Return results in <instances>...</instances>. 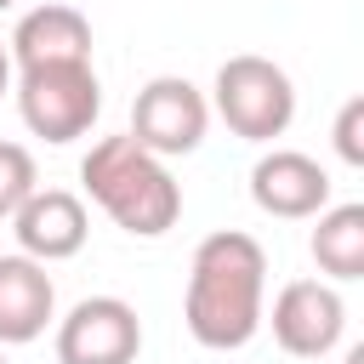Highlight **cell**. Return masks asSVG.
Segmentation results:
<instances>
[{"mask_svg": "<svg viewBox=\"0 0 364 364\" xmlns=\"http://www.w3.org/2000/svg\"><path fill=\"white\" fill-rule=\"evenodd\" d=\"M267 313V250L239 233H205L188 262V290H182V324L199 347L210 353H239Z\"/></svg>", "mask_w": 364, "mask_h": 364, "instance_id": "1", "label": "cell"}, {"mask_svg": "<svg viewBox=\"0 0 364 364\" xmlns=\"http://www.w3.org/2000/svg\"><path fill=\"white\" fill-rule=\"evenodd\" d=\"M80 182H85V199L131 239H159L182 216V188H176L171 165L154 159L148 148H136L125 131L91 142V154L80 159Z\"/></svg>", "mask_w": 364, "mask_h": 364, "instance_id": "2", "label": "cell"}, {"mask_svg": "<svg viewBox=\"0 0 364 364\" xmlns=\"http://www.w3.org/2000/svg\"><path fill=\"white\" fill-rule=\"evenodd\" d=\"M210 108L222 114V125L245 142H273L290 131L296 119V85L290 74L273 63V57H256V51H239L216 68V85H210Z\"/></svg>", "mask_w": 364, "mask_h": 364, "instance_id": "3", "label": "cell"}, {"mask_svg": "<svg viewBox=\"0 0 364 364\" xmlns=\"http://www.w3.org/2000/svg\"><path fill=\"white\" fill-rule=\"evenodd\" d=\"M17 114L34 136L46 142H74L97 125L102 114V80L91 63H46V68H17L11 74Z\"/></svg>", "mask_w": 364, "mask_h": 364, "instance_id": "4", "label": "cell"}, {"mask_svg": "<svg viewBox=\"0 0 364 364\" xmlns=\"http://www.w3.org/2000/svg\"><path fill=\"white\" fill-rule=\"evenodd\" d=\"M210 131V102L193 80L182 74H154L136 102H131V142L148 148L154 159H176V154H193Z\"/></svg>", "mask_w": 364, "mask_h": 364, "instance_id": "5", "label": "cell"}, {"mask_svg": "<svg viewBox=\"0 0 364 364\" xmlns=\"http://www.w3.org/2000/svg\"><path fill=\"white\" fill-rule=\"evenodd\" d=\"M142 318L119 296H85L57 318V364H136Z\"/></svg>", "mask_w": 364, "mask_h": 364, "instance_id": "6", "label": "cell"}, {"mask_svg": "<svg viewBox=\"0 0 364 364\" xmlns=\"http://www.w3.org/2000/svg\"><path fill=\"white\" fill-rule=\"evenodd\" d=\"M262 324H273V341L290 358H324L347 330V301L330 279H290L262 313Z\"/></svg>", "mask_w": 364, "mask_h": 364, "instance_id": "7", "label": "cell"}, {"mask_svg": "<svg viewBox=\"0 0 364 364\" xmlns=\"http://www.w3.org/2000/svg\"><path fill=\"white\" fill-rule=\"evenodd\" d=\"M250 199H256L262 216L307 222V216H318L330 205V171L301 148H267L250 165Z\"/></svg>", "mask_w": 364, "mask_h": 364, "instance_id": "8", "label": "cell"}, {"mask_svg": "<svg viewBox=\"0 0 364 364\" xmlns=\"http://www.w3.org/2000/svg\"><path fill=\"white\" fill-rule=\"evenodd\" d=\"M11 233H17V256L51 267V262H68V256L85 250L91 216H85L80 193H68V188H34L11 210Z\"/></svg>", "mask_w": 364, "mask_h": 364, "instance_id": "9", "label": "cell"}, {"mask_svg": "<svg viewBox=\"0 0 364 364\" xmlns=\"http://www.w3.org/2000/svg\"><path fill=\"white\" fill-rule=\"evenodd\" d=\"M11 68H46V63H91V17L68 0H40L17 17L11 40Z\"/></svg>", "mask_w": 364, "mask_h": 364, "instance_id": "10", "label": "cell"}, {"mask_svg": "<svg viewBox=\"0 0 364 364\" xmlns=\"http://www.w3.org/2000/svg\"><path fill=\"white\" fill-rule=\"evenodd\" d=\"M57 318V284L40 262L28 256H0V347H23L34 336H46V324Z\"/></svg>", "mask_w": 364, "mask_h": 364, "instance_id": "11", "label": "cell"}, {"mask_svg": "<svg viewBox=\"0 0 364 364\" xmlns=\"http://www.w3.org/2000/svg\"><path fill=\"white\" fill-rule=\"evenodd\" d=\"M307 250L324 279H336V284L364 279V205H324Z\"/></svg>", "mask_w": 364, "mask_h": 364, "instance_id": "12", "label": "cell"}, {"mask_svg": "<svg viewBox=\"0 0 364 364\" xmlns=\"http://www.w3.org/2000/svg\"><path fill=\"white\" fill-rule=\"evenodd\" d=\"M40 188V171H34V154L23 142H0V222H11V210Z\"/></svg>", "mask_w": 364, "mask_h": 364, "instance_id": "13", "label": "cell"}, {"mask_svg": "<svg viewBox=\"0 0 364 364\" xmlns=\"http://www.w3.org/2000/svg\"><path fill=\"white\" fill-rule=\"evenodd\" d=\"M336 154L347 165H364V97H347L336 114Z\"/></svg>", "mask_w": 364, "mask_h": 364, "instance_id": "14", "label": "cell"}, {"mask_svg": "<svg viewBox=\"0 0 364 364\" xmlns=\"http://www.w3.org/2000/svg\"><path fill=\"white\" fill-rule=\"evenodd\" d=\"M11 74H17V68H11V51H6V40H0V97L11 91Z\"/></svg>", "mask_w": 364, "mask_h": 364, "instance_id": "15", "label": "cell"}, {"mask_svg": "<svg viewBox=\"0 0 364 364\" xmlns=\"http://www.w3.org/2000/svg\"><path fill=\"white\" fill-rule=\"evenodd\" d=\"M347 364H364V347H347Z\"/></svg>", "mask_w": 364, "mask_h": 364, "instance_id": "16", "label": "cell"}, {"mask_svg": "<svg viewBox=\"0 0 364 364\" xmlns=\"http://www.w3.org/2000/svg\"><path fill=\"white\" fill-rule=\"evenodd\" d=\"M11 6H23V0H0V11H11Z\"/></svg>", "mask_w": 364, "mask_h": 364, "instance_id": "17", "label": "cell"}, {"mask_svg": "<svg viewBox=\"0 0 364 364\" xmlns=\"http://www.w3.org/2000/svg\"><path fill=\"white\" fill-rule=\"evenodd\" d=\"M0 364H6V347H0Z\"/></svg>", "mask_w": 364, "mask_h": 364, "instance_id": "18", "label": "cell"}]
</instances>
